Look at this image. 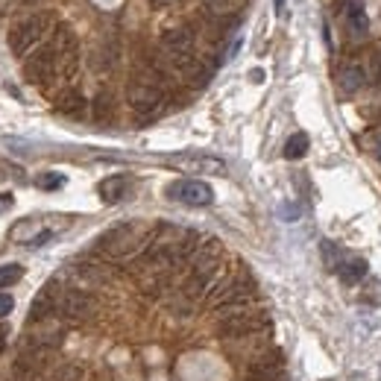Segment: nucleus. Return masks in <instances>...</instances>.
<instances>
[{
    "mask_svg": "<svg viewBox=\"0 0 381 381\" xmlns=\"http://www.w3.org/2000/svg\"><path fill=\"white\" fill-rule=\"evenodd\" d=\"M264 80V70H252V82H261Z\"/></svg>",
    "mask_w": 381,
    "mask_h": 381,
    "instance_id": "bb28decb",
    "label": "nucleus"
},
{
    "mask_svg": "<svg viewBox=\"0 0 381 381\" xmlns=\"http://www.w3.org/2000/svg\"><path fill=\"white\" fill-rule=\"evenodd\" d=\"M53 106H56V112H62V114L80 117V114L85 112V97H82L77 88H62L56 97H53Z\"/></svg>",
    "mask_w": 381,
    "mask_h": 381,
    "instance_id": "f8f14e48",
    "label": "nucleus"
},
{
    "mask_svg": "<svg viewBox=\"0 0 381 381\" xmlns=\"http://www.w3.org/2000/svg\"><path fill=\"white\" fill-rule=\"evenodd\" d=\"M65 173H56V171H44V173H38L36 176V188H41V190H59V188H65Z\"/></svg>",
    "mask_w": 381,
    "mask_h": 381,
    "instance_id": "6ab92c4d",
    "label": "nucleus"
},
{
    "mask_svg": "<svg viewBox=\"0 0 381 381\" xmlns=\"http://www.w3.org/2000/svg\"><path fill=\"white\" fill-rule=\"evenodd\" d=\"M153 235L156 229L150 226H141V223H121L109 229L106 235L97 237V249L106 255V258H132L138 252H144L150 244H153Z\"/></svg>",
    "mask_w": 381,
    "mask_h": 381,
    "instance_id": "f257e3e1",
    "label": "nucleus"
},
{
    "mask_svg": "<svg viewBox=\"0 0 381 381\" xmlns=\"http://www.w3.org/2000/svg\"><path fill=\"white\" fill-rule=\"evenodd\" d=\"M15 205V197L12 194H0V211H9Z\"/></svg>",
    "mask_w": 381,
    "mask_h": 381,
    "instance_id": "393cba45",
    "label": "nucleus"
},
{
    "mask_svg": "<svg viewBox=\"0 0 381 381\" xmlns=\"http://www.w3.org/2000/svg\"><path fill=\"white\" fill-rule=\"evenodd\" d=\"M367 82V74H364V68L361 65H346L340 70V77H338V85H340V94H355V91H361V85Z\"/></svg>",
    "mask_w": 381,
    "mask_h": 381,
    "instance_id": "ddd939ff",
    "label": "nucleus"
},
{
    "mask_svg": "<svg viewBox=\"0 0 381 381\" xmlns=\"http://www.w3.org/2000/svg\"><path fill=\"white\" fill-rule=\"evenodd\" d=\"M370 150H372L375 161L381 164V129H378V132H372V138H370Z\"/></svg>",
    "mask_w": 381,
    "mask_h": 381,
    "instance_id": "b1692460",
    "label": "nucleus"
},
{
    "mask_svg": "<svg viewBox=\"0 0 381 381\" xmlns=\"http://www.w3.org/2000/svg\"><path fill=\"white\" fill-rule=\"evenodd\" d=\"M50 27H53V18L47 15V12H36L30 18H23L18 27H12V33H9V50L15 56L33 53V47H38L47 38Z\"/></svg>",
    "mask_w": 381,
    "mask_h": 381,
    "instance_id": "f03ea898",
    "label": "nucleus"
},
{
    "mask_svg": "<svg viewBox=\"0 0 381 381\" xmlns=\"http://www.w3.org/2000/svg\"><path fill=\"white\" fill-rule=\"evenodd\" d=\"M50 378L47 381H80L82 378V367L80 364H59V367H50Z\"/></svg>",
    "mask_w": 381,
    "mask_h": 381,
    "instance_id": "a211bd4d",
    "label": "nucleus"
},
{
    "mask_svg": "<svg viewBox=\"0 0 381 381\" xmlns=\"http://www.w3.org/2000/svg\"><path fill=\"white\" fill-rule=\"evenodd\" d=\"M338 276H340L346 284L361 281V279L367 276V261H364V258H346L343 264H340V270H338Z\"/></svg>",
    "mask_w": 381,
    "mask_h": 381,
    "instance_id": "2eb2a0df",
    "label": "nucleus"
},
{
    "mask_svg": "<svg viewBox=\"0 0 381 381\" xmlns=\"http://www.w3.org/2000/svg\"><path fill=\"white\" fill-rule=\"evenodd\" d=\"M284 12V0H276V15H281Z\"/></svg>",
    "mask_w": 381,
    "mask_h": 381,
    "instance_id": "cd10ccee",
    "label": "nucleus"
},
{
    "mask_svg": "<svg viewBox=\"0 0 381 381\" xmlns=\"http://www.w3.org/2000/svg\"><path fill=\"white\" fill-rule=\"evenodd\" d=\"M247 378L249 381H288V375H284V367H281V358L276 355H270V358H261L255 364H249L247 370Z\"/></svg>",
    "mask_w": 381,
    "mask_h": 381,
    "instance_id": "9b49d317",
    "label": "nucleus"
},
{
    "mask_svg": "<svg viewBox=\"0 0 381 381\" xmlns=\"http://www.w3.org/2000/svg\"><path fill=\"white\" fill-rule=\"evenodd\" d=\"M6 340H9V331H6V326H0V352L6 349Z\"/></svg>",
    "mask_w": 381,
    "mask_h": 381,
    "instance_id": "a878e982",
    "label": "nucleus"
},
{
    "mask_svg": "<svg viewBox=\"0 0 381 381\" xmlns=\"http://www.w3.org/2000/svg\"><path fill=\"white\" fill-rule=\"evenodd\" d=\"M378 375H381V372H378Z\"/></svg>",
    "mask_w": 381,
    "mask_h": 381,
    "instance_id": "c85d7f7f",
    "label": "nucleus"
},
{
    "mask_svg": "<svg viewBox=\"0 0 381 381\" xmlns=\"http://www.w3.org/2000/svg\"><path fill=\"white\" fill-rule=\"evenodd\" d=\"M308 147H311V138H308L305 132H294L288 141H284V159L288 161H296L308 153Z\"/></svg>",
    "mask_w": 381,
    "mask_h": 381,
    "instance_id": "dca6fc26",
    "label": "nucleus"
},
{
    "mask_svg": "<svg viewBox=\"0 0 381 381\" xmlns=\"http://www.w3.org/2000/svg\"><path fill=\"white\" fill-rule=\"evenodd\" d=\"M164 197L190 208H205L214 203V188L203 179H176L164 188Z\"/></svg>",
    "mask_w": 381,
    "mask_h": 381,
    "instance_id": "39448f33",
    "label": "nucleus"
},
{
    "mask_svg": "<svg viewBox=\"0 0 381 381\" xmlns=\"http://www.w3.org/2000/svg\"><path fill=\"white\" fill-rule=\"evenodd\" d=\"M9 237L15 244H30V247H44L47 241L53 237V232L50 229H44L38 220H33V218H23V220H18L15 226H12V232H9Z\"/></svg>",
    "mask_w": 381,
    "mask_h": 381,
    "instance_id": "1a4fd4ad",
    "label": "nucleus"
},
{
    "mask_svg": "<svg viewBox=\"0 0 381 381\" xmlns=\"http://www.w3.org/2000/svg\"><path fill=\"white\" fill-rule=\"evenodd\" d=\"M299 211H302V208H299L296 203H288V205H281V208H279V214H281L284 220H296V218H299Z\"/></svg>",
    "mask_w": 381,
    "mask_h": 381,
    "instance_id": "5701e85b",
    "label": "nucleus"
},
{
    "mask_svg": "<svg viewBox=\"0 0 381 381\" xmlns=\"http://www.w3.org/2000/svg\"><path fill=\"white\" fill-rule=\"evenodd\" d=\"M320 252H323V261H326V270H331V273H338L340 264L346 261L343 249H340L338 244H331V241H323V244H320Z\"/></svg>",
    "mask_w": 381,
    "mask_h": 381,
    "instance_id": "f3484780",
    "label": "nucleus"
},
{
    "mask_svg": "<svg viewBox=\"0 0 381 381\" xmlns=\"http://www.w3.org/2000/svg\"><path fill=\"white\" fill-rule=\"evenodd\" d=\"M23 279V267L21 264H0V291L4 288H12Z\"/></svg>",
    "mask_w": 381,
    "mask_h": 381,
    "instance_id": "aec40b11",
    "label": "nucleus"
},
{
    "mask_svg": "<svg viewBox=\"0 0 381 381\" xmlns=\"http://www.w3.org/2000/svg\"><path fill=\"white\" fill-rule=\"evenodd\" d=\"M208 296L214 308H244L255 299V281L249 276H229L214 284Z\"/></svg>",
    "mask_w": 381,
    "mask_h": 381,
    "instance_id": "7ed1b4c3",
    "label": "nucleus"
},
{
    "mask_svg": "<svg viewBox=\"0 0 381 381\" xmlns=\"http://www.w3.org/2000/svg\"><path fill=\"white\" fill-rule=\"evenodd\" d=\"M56 311L65 320H88V317H94V311H97V305H94V299L88 294H82V291H65L59 296Z\"/></svg>",
    "mask_w": 381,
    "mask_h": 381,
    "instance_id": "6e6552de",
    "label": "nucleus"
},
{
    "mask_svg": "<svg viewBox=\"0 0 381 381\" xmlns=\"http://www.w3.org/2000/svg\"><path fill=\"white\" fill-rule=\"evenodd\" d=\"M270 328V317L261 314V311H241V314H232L220 323V335L223 338H249L258 335V331H267Z\"/></svg>",
    "mask_w": 381,
    "mask_h": 381,
    "instance_id": "0eeeda50",
    "label": "nucleus"
},
{
    "mask_svg": "<svg viewBox=\"0 0 381 381\" xmlns=\"http://www.w3.org/2000/svg\"><path fill=\"white\" fill-rule=\"evenodd\" d=\"M12 308H15V299L9 294H0V320L9 317L12 314Z\"/></svg>",
    "mask_w": 381,
    "mask_h": 381,
    "instance_id": "4be33fe9",
    "label": "nucleus"
},
{
    "mask_svg": "<svg viewBox=\"0 0 381 381\" xmlns=\"http://www.w3.org/2000/svg\"><path fill=\"white\" fill-rule=\"evenodd\" d=\"M9 176L15 182H27V173H23V168H18V164H12V161H0V182H6Z\"/></svg>",
    "mask_w": 381,
    "mask_h": 381,
    "instance_id": "412c9836",
    "label": "nucleus"
},
{
    "mask_svg": "<svg viewBox=\"0 0 381 381\" xmlns=\"http://www.w3.org/2000/svg\"><path fill=\"white\" fill-rule=\"evenodd\" d=\"M346 27L355 36H364L370 30V18H367V9L361 4H349V9H346Z\"/></svg>",
    "mask_w": 381,
    "mask_h": 381,
    "instance_id": "4468645a",
    "label": "nucleus"
},
{
    "mask_svg": "<svg viewBox=\"0 0 381 381\" xmlns=\"http://www.w3.org/2000/svg\"><path fill=\"white\" fill-rule=\"evenodd\" d=\"M129 188H132V179H129V176H124V173H114V176H106V179L97 185V194H100V200H103V203L114 205V203L127 200Z\"/></svg>",
    "mask_w": 381,
    "mask_h": 381,
    "instance_id": "9d476101",
    "label": "nucleus"
},
{
    "mask_svg": "<svg viewBox=\"0 0 381 381\" xmlns=\"http://www.w3.org/2000/svg\"><path fill=\"white\" fill-rule=\"evenodd\" d=\"M168 164L182 173H205V176L226 173V161L220 156H208V153H176L168 159Z\"/></svg>",
    "mask_w": 381,
    "mask_h": 381,
    "instance_id": "423d86ee",
    "label": "nucleus"
},
{
    "mask_svg": "<svg viewBox=\"0 0 381 381\" xmlns=\"http://www.w3.org/2000/svg\"><path fill=\"white\" fill-rule=\"evenodd\" d=\"M129 106L132 112L141 117V121H147V117H156L164 106V91L156 80H135L129 85Z\"/></svg>",
    "mask_w": 381,
    "mask_h": 381,
    "instance_id": "20e7f679",
    "label": "nucleus"
}]
</instances>
